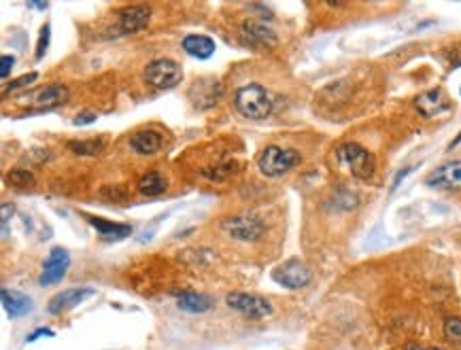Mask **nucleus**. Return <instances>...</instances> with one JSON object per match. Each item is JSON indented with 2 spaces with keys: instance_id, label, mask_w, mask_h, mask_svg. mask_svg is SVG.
I'll use <instances>...</instances> for the list:
<instances>
[{
  "instance_id": "1",
  "label": "nucleus",
  "mask_w": 461,
  "mask_h": 350,
  "mask_svg": "<svg viewBox=\"0 0 461 350\" xmlns=\"http://www.w3.org/2000/svg\"><path fill=\"white\" fill-rule=\"evenodd\" d=\"M234 104L238 113L249 119H266L272 113V96L264 85L257 83L243 85L234 96Z\"/></svg>"
},
{
  "instance_id": "2",
  "label": "nucleus",
  "mask_w": 461,
  "mask_h": 350,
  "mask_svg": "<svg viewBox=\"0 0 461 350\" xmlns=\"http://www.w3.org/2000/svg\"><path fill=\"white\" fill-rule=\"evenodd\" d=\"M336 159L343 168H347L355 179H370L377 170L374 155L357 142H345L336 149Z\"/></svg>"
},
{
  "instance_id": "3",
  "label": "nucleus",
  "mask_w": 461,
  "mask_h": 350,
  "mask_svg": "<svg viewBox=\"0 0 461 350\" xmlns=\"http://www.w3.org/2000/svg\"><path fill=\"white\" fill-rule=\"evenodd\" d=\"M302 162L300 153L296 149H283V147H277V145H270L266 147L260 157H257V168L264 176H281L285 172H289L291 168H296L298 164Z\"/></svg>"
},
{
  "instance_id": "4",
  "label": "nucleus",
  "mask_w": 461,
  "mask_h": 350,
  "mask_svg": "<svg viewBox=\"0 0 461 350\" xmlns=\"http://www.w3.org/2000/svg\"><path fill=\"white\" fill-rule=\"evenodd\" d=\"M145 79L149 85L157 89H172L183 81V68L168 57H160L147 64L145 68Z\"/></svg>"
},
{
  "instance_id": "5",
  "label": "nucleus",
  "mask_w": 461,
  "mask_h": 350,
  "mask_svg": "<svg viewBox=\"0 0 461 350\" xmlns=\"http://www.w3.org/2000/svg\"><path fill=\"white\" fill-rule=\"evenodd\" d=\"M221 230L234 238V240H240V242H257L264 234H266V227L264 223L253 217V215H238V217H228L221 221Z\"/></svg>"
},
{
  "instance_id": "6",
  "label": "nucleus",
  "mask_w": 461,
  "mask_h": 350,
  "mask_svg": "<svg viewBox=\"0 0 461 350\" xmlns=\"http://www.w3.org/2000/svg\"><path fill=\"white\" fill-rule=\"evenodd\" d=\"M228 306L249 319H266L270 317L274 310H272V304L260 295H253V293H240V291H234V293H228L226 298Z\"/></svg>"
},
{
  "instance_id": "7",
  "label": "nucleus",
  "mask_w": 461,
  "mask_h": 350,
  "mask_svg": "<svg viewBox=\"0 0 461 350\" xmlns=\"http://www.w3.org/2000/svg\"><path fill=\"white\" fill-rule=\"evenodd\" d=\"M272 278L287 289H302L313 281V272L306 264L298 259H289L272 272Z\"/></svg>"
},
{
  "instance_id": "8",
  "label": "nucleus",
  "mask_w": 461,
  "mask_h": 350,
  "mask_svg": "<svg viewBox=\"0 0 461 350\" xmlns=\"http://www.w3.org/2000/svg\"><path fill=\"white\" fill-rule=\"evenodd\" d=\"M70 266V255L66 249L62 247H55L49 251L45 264H43V272L38 276V285L40 287H49V285H57L64 276H66V270Z\"/></svg>"
},
{
  "instance_id": "9",
  "label": "nucleus",
  "mask_w": 461,
  "mask_h": 350,
  "mask_svg": "<svg viewBox=\"0 0 461 350\" xmlns=\"http://www.w3.org/2000/svg\"><path fill=\"white\" fill-rule=\"evenodd\" d=\"M428 185L445 191H461V159L443 164L428 176Z\"/></svg>"
},
{
  "instance_id": "10",
  "label": "nucleus",
  "mask_w": 461,
  "mask_h": 350,
  "mask_svg": "<svg viewBox=\"0 0 461 350\" xmlns=\"http://www.w3.org/2000/svg\"><path fill=\"white\" fill-rule=\"evenodd\" d=\"M94 295H96V291H94L91 287L66 289V291H62V293H57V295H53V298L49 300L47 310H49V315H62V312H66V310L77 308L79 304H83L85 300H89V298H94Z\"/></svg>"
},
{
  "instance_id": "11",
  "label": "nucleus",
  "mask_w": 461,
  "mask_h": 350,
  "mask_svg": "<svg viewBox=\"0 0 461 350\" xmlns=\"http://www.w3.org/2000/svg\"><path fill=\"white\" fill-rule=\"evenodd\" d=\"M151 21V11L149 6L143 4H132L126 6L123 11H119V30L123 34H136L140 30H145Z\"/></svg>"
},
{
  "instance_id": "12",
  "label": "nucleus",
  "mask_w": 461,
  "mask_h": 350,
  "mask_svg": "<svg viewBox=\"0 0 461 350\" xmlns=\"http://www.w3.org/2000/svg\"><path fill=\"white\" fill-rule=\"evenodd\" d=\"M68 100V87L66 85H60V83H53V85H47V87H40L36 89L32 96H30V104L36 106V108H55L60 104H64Z\"/></svg>"
},
{
  "instance_id": "13",
  "label": "nucleus",
  "mask_w": 461,
  "mask_h": 350,
  "mask_svg": "<svg viewBox=\"0 0 461 350\" xmlns=\"http://www.w3.org/2000/svg\"><path fill=\"white\" fill-rule=\"evenodd\" d=\"M415 106H417V111L423 117L432 119V117H438L445 111H449V98H447V94L440 87H436V89H430V91L421 94L415 100Z\"/></svg>"
},
{
  "instance_id": "14",
  "label": "nucleus",
  "mask_w": 461,
  "mask_h": 350,
  "mask_svg": "<svg viewBox=\"0 0 461 350\" xmlns=\"http://www.w3.org/2000/svg\"><path fill=\"white\" fill-rule=\"evenodd\" d=\"M162 142L164 138L155 130H138L130 138V147L138 155H155L162 149Z\"/></svg>"
},
{
  "instance_id": "15",
  "label": "nucleus",
  "mask_w": 461,
  "mask_h": 350,
  "mask_svg": "<svg viewBox=\"0 0 461 350\" xmlns=\"http://www.w3.org/2000/svg\"><path fill=\"white\" fill-rule=\"evenodd\" d=\"M181 47H183V51L187 55L198 57V60H209L217 49L215 40L211 36H206V34H187L183 38Z\"/></svg>"
},
{
  "instance_id": "16",
  "label": "nucleus",
  "mask_w": 461,
  "mask_h": 350,
  "mask_svg": "<svg viewBox=\"0 0 461 350\" xmlns=\"http://www.w3.org/2000/svg\"><path fill=\"white\" fill-rule=\"evenodd\" d=\"M0 298H2V306L6 310V315L11 319H19L23 315H28L32 310V300L19 291H9V289H2L0 291Z\"/></svg>"
},
{
  "instance_id": "17",
  "label": "nucleus",
  "mask_w": 461,
  "mask_h": 350,
  "mask_svg": "<svg viewBox=\"0 0 461 350\" xmlns=\"http://www.w3.org/2000/svg\"><path fill=\"white\" fill-rule=\"evenodd\" d=\"M240 30H243L245 40L251 43V45H266V47H268V45H274V43H277L274 32H272L270 28H266L264 23H260V21L247 19V21H243Z\"/></svg>"
},
{
  "instance_id": "18",
  "label": "nucleus",
  "mask_w": 461,
  "mask_h": 350,
  "mask_svg": "<svg viewBox=\"0 0 461 350\" xmlns=\"http://www.w3.org/2000/svg\"><path fill=\"white\" fill-rule=\"evenodd\" d=\"M89 225L96 227V232L104 238V240H123L126 236L132 234V227L126 225V223H111V221H104L100 217H87Z\"/></svg>"
},
{
  "instance_id": "19",
  "label": "nucleus",
  "mask_w": 461,
  "mask_h": 350,
  "mask_svg": "<svg viewBox=\"0 0 461 350\" xmlns=\"http://www.w3.org/2000/svg\"><path fill=\"white\" fill-rule=\"evenodd\" d=\"M177 306L185 312H191V315H202L206 310L213 308V302L211 298L206 295H200V293H181L177 298Z\"/></svg>"
},
{
  "instance_id": "20",
  "label": "nucleus",
  "mask_w": 461,
  "mask_h": 350,
  "mask_svg": "<svg viewBox=\"0 0 461 350\" xmlns=\"http://www.w3.org/2000/svg\"><path fill=\"white\" fill-rule=\"evenodd\" d=\"M166 179L160 174V172H147V174H143L140 179H138V183H136V189L143 193V196H147V198H153V196H160V193H164L166 191Z\"/></svg>"
},
{
  "instance_id": "21",
  "label": "nucleus",
  "mask_w": 461,
  "mask_h": 350,
  "mask_svg": "<svg viewBox=\"0 0 461 350\" xmlns=\"http://www.w3.org/2000/svg\"><path fill=\"white\" fill-rule=\"evenodd\" d=\"M68 149L74 155H89L96 157L104 151V138H89V140H70Z\"/></svg>"
},
{
  "instance_id": "22",
  "label": "nucleus",
  "mask_w": 461,
  "mask_h": 350,
  "mask_svg": "<svg viewBox=\"0 0 461 350\" xmlns=\"http://www.w3.org/2000/svg\"><path fill=\"white\" fill-rule=\"evenodd\" d=\"M6 181L17 187V189H26V187H32L34 185V174L28 172L26 168H13L9 174H6Z\"/></svg>"
},
{
  "instance_id": "23",
  "label": "nucleus",
  "mask_w": 461,
  "mask_h": 350,
  "mask_svg": "<svg viewBox=\"0 0 461 350\" xmlns=\"http://www.w3.org/2000/svg\"><path fill=\"white\" fill-rule=\"evenodd\" d=\"M36 77H38L36 72H28V74H23V77H19V79H13L11 83H4V85H2V94H9V91H15V89H19V87H26V85L34 83Z\"/></svg>"
},
{
  "instance_id": "24",
  "label": "nucleus",
  "mask_w": 461,
  "mask_h": 350,
  "mask_svg": "<svg viewBox=\"0 0 461 350\" xmlns=\"http://www.w3.org/2000/svg\"><path fill=\"white\" fill-rule=\"evenodd\" d=\"M445 336L453 342H461V319H447L445 321Z\"/></svg>"
},
{
  "instance_id": "25",
  "label": "nucleus",
  "mask_w": 461,
  "mask_h": 350,
  "mask_svg": "<svg viewBox=\"0 0 461 350\" xmlns=\"http://www.w3.org/2000/svg\"><path fill=\"white\" fill-rule=\"evenodd\" d=\"M102 198L113 200V202H123L128 198V191H126L123 185H109V187L102 189Z\"/></svg>"
},
{
  "instance_id": "26",
  "label": "nucleus",
  "mask_w": 461,
  "mask_h": 350,
  "mask_svg": "<svg viewBox=\"0 0 461 350\" xmlns=\"http://www.w3.org/2000/svg\"><path fill=\"white\" fill-rule=\"evenodd\" d=\"M47 45H49V26H43L40 28V36H38V45H36V60H40L45 55Z\"/></svg>"
},
{
  "instance_id": "27",
  "label": "nucleus",
  "mask_w": 461,
  "mask_h": 350,
  "mask_svg": "<svg viewBox=\"0 0 461 350\" xmlns=\"http://www.w3.org/2000/svg\"><path fill=\"white\" fill-rule=\"evenodd\" d=\"M96 119H98V115H96V113H91V111H85V113L77 115V117L72 119V123H74V125H87V123H94Z\"/></svg>"
},
{
  "instance_id": "28",
  "label": "nucleus",
  "mask_w": 461,
  "mask_h": 350,
  "mask_svg": "<svg viewBox=\"0 0 461 350\" xmlns=\"http://www.w3.org/2000/svg\"><path fill=\"white\" fill-rule=\"evenodd\" d=\"M0 64H2V68H0V77L6 79L9 72H11V68H13V64H15V57H13V55H2Z\"/></svg>"
},
{
  "instance_id": "29",
  "label": "nucleus",
  "mask_w": 461,
  "mask_h": 350,
  "mask_svg": "<svg viewBox=\"0 0 461 350\" xmlns=\"http://www.w3.org/2000/svg\"><path fill=\"white\" fill-rule=\"evenodd\" d=\"M9 215H13V206L2 204V238H6V223H9Z\"/></svg>"
},
{
  "instance_id": "30",
  "label": "nucleus",
  "mask_w": 461,
  "mask_h": 350,
  "mask_svg": "<svg viewBox=\"0 0 461 350\" xmlns=\"http://www.w3.org/2000/svg\"><path fill=\"white\" fill-rule=\"evenodd\" d=\"M40 336H49V338H51V336H53V332H51V329H38V332H34V334L28 338V342H34V340H38Z\"/></svg>"
},
{
  "instance_id": "31",
  "label": "nucleus",
  "mask_w": 461,
  "mask_h": 350,
  "mask_svg": "<svg viewBox=\"0 0 461 350\" xmlns=\"http://www.w3.org/2000/svg\"><path fill=\"white\" fill-rule=\"evenodd\" d=\"M28 6H32V9H43V11H45L49 4H47V2H30Z\"/></svg>"
},
{
  "instance_id": "32",
  "label": "nucleus",
  "mask_w": 461,
  "mask_h": 350,
  "mask_svg": "<svg viewBox=\"0 0 461 350\" xmlns=\"http://www.w3.org/2000/svg\"><path fill=\"white\" fill-rule=\"evenodd\" d=\"M406 350H440V349H423V346H417V344H409Z\"/></svg>"
},
{
  "instance_id": "33",
  "label": "nucleus",
  "mask_w": 461,
  "mask_h": 350,
  "mask_svg": "<svg viewBox=\"0 0 461 350\" xmlns=\"http://www.w3.org/2000/svg\"><path fill=\"white\" fill-rule=\"evenodd\" d=\"M460 142H461V134L457 136V138H455V140H453V142H451V145H449V149H455V147H457Z\"/></svg>"
},
{
  "instance_id": "34",
  "label": "nucleus",
  "mask_w": 461,
  "mask_h": 350,
  "mask_svg": "<svg viewBox=\"0 0 461 350\" xmlns=\"http://www.w3.org/2000/svg\"><path fill=\"white\" fill-rule=\"evenodd\" d=\"M455 64H457V66H461V47L457 49V53H455Z\"/></svg>"
}]
</instances>
